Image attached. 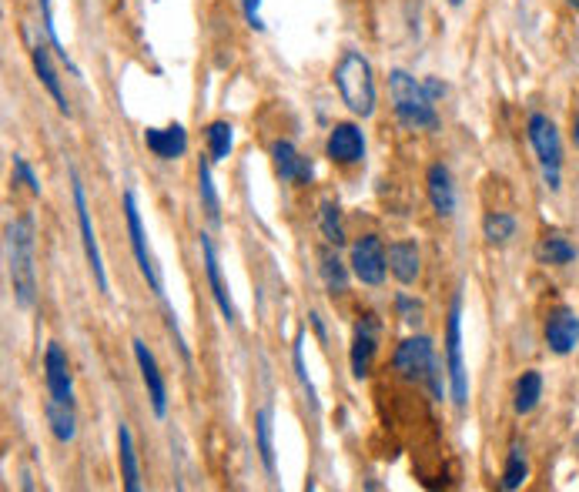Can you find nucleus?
Segmentation results:
<instances>
[{
    "instance_id": "nucleus-29",
    "label": "nucleus",
    "mask_w": 579,
    "mask_h": 492,
    "mask_svg": "<svg viewBox=\"0 0 579 492\" xmlns=\"http://www.w3.org/2000/svg\"><path fill=\"white\" fill-rule=\"evenodd\" d=\"M322 278H325V288L332 295L345 292V285H349V272H345V265H342L339 255L322 252Z\"/></svg>"
},
{
    "instance_id": "nucleus-3",
    "label": "nucleus",
    "mask_w": 579,
    "mask_h": 492,
    "mask_svg": "<svg viewBox=\"0 0 579 492\" xmlns=\"http://www.w3.org/2000/svg\"><path fill=\"white\" fill-rule=\"evenodd\" d=\"M389 91H392L395 118H399L405 128H412V131H432V128H439V118H436V108H432L429 91L422 88V84H419L412 74L392 71V74H389Z\"/></svg>"
},
{
    "instance_id": "nucleus-19",
    "label": "nucleus",
    "mask_w": 579,
    "mask_h": 492,
    "mask_svg": "<svg viewBox=\"0 0 579 492\" xmlns=\"http://www.w3.org/2000/svg\"><path fill=\"white\" fill-rule=\"evenodd\" d=\"M426 185H429V201H432V208H436V215L452 218V211H456V185H452V175L446 164H432L426 175Z\"/></svg>"
},
{
    "instance_id": "nucleus-30",
    "label": "nucleus",
    "mask_w": 579,
    "mask_h": 492,
    "mask_svg": "<svg viewBox=\"0 0 579 492\" xmlns=\"http://www.w3.org/2000/svg\"><path fill=\"white\" fill-rule=\"evenodd\" d=\"M526 479H529L526 456H523V449H519V446H513V449H509L506 469H503V489H506V492H513V489H519V486H523Z\"/></svg>"
},
{
    "instance_id": "nucleus-15",
    "label": "nucleus",
    "mask_w": 579,
    "mask_h": 492,
    "mask_svg": "<svg viewBox=\"0 0 579 492\" xmlns=\"http://www.w3.org/2000/svg\"><path fill=\"white\" fill-rule=\"evenodd\" d=\"M201 258H205V275H208V288H211V298H215V305L221 308V315H225L228 325H235V302H231L228 295V285L225 278H221V265H218V252L215 245H211L208 235H201Z\"/></svg>"
},
{
    "instance_id": "nucleus-34",
    "label": "nucleus",
    "mask_w": 579,
    "mask_h": 492,
    "mask_svg": "<svg viewBox=\"0 0 579 492\" xmlns=\"http://www.w3.org/2000/svg\"><path fill=\"white\" fill-rule=\"evenodd\" d=\"M399 315L405 325H422V315H426V308L422 302H412L409 295H399Z\"/></svg>"
},
{
    "instance_id": "nucleus-11",
    "label": "nucleus",
    "mask_w": 579,
    "mask_h": 492,
    "mask_svg": "<svg viewBox=\"0 0 579 492\" xmlns=\"http://www.w3.org/2000/svg\"><path fill=\"white\" fill-rule=\"evenodd\" d=\"M375 352H379V318H375V315H362L359 322H355L352 352H349V365H352L355 379H365V375L372 372Z\"/></svg>"
},
{
    "instance_id": "nucleus-8",
    "label": "nucleus",
    "mask_w": 579,
    "mask_h": 492,
    "mask_svg": "<svg viewBox=\"0 0 579 492\" xmlns=\"http://www.w3.org/2000/svg\"><path fill=\"white\" fill-rule=\"evenodd\" d=\"M71 191H74V211H77V231H81V245H84V255H88V265H91V275L98 282V292L101 295H111V282H108V272H104V258H101V248H98V235H94V225H91V208H88V195H84V185L81 178L71 171Z\"/></svg>"
},
{
    "instance_id": "nucleus-24",
    "label": "nucleus",
    "mask_w": 579,
    "mask_h": 492,
    "mask_svg": "<svg viewBox=\"0 0 579 492\" xmlns=\"http://www.w3.org/2000/svg\"><path fill=\"white\" fill-rule=\"evenodd\" d=\"M205 138H208L211 161H215V164L228 161L231 148H235V128H231L228 121H211L208 131H205Z\"/></svg>"
},
{
    "instance_id": "nucleus-28",
    "label": "nucleus",
    "mask_w": 579,
    "mask_h": 492,
    "mask_svg": "<svg viewBox=\"0 0 579 492\" xmlns=\"http://www.w3.org/2000/svg\"><path fill=\"white\" fill-rule=\"evenodd\" d=\"M539 258L546 265H569L576 258V248L563 235H546V241L539 245Z\"/></svg>"
},
{
    "instance_id": "nucleus-25",
    "label": "nucleus",
    "mask_w": 579,
    "mask_h": 492,
    "mask_svg": "<svg viewBox=\"0 0 579 492\" xmlns=\"http://www.w3.org/2000/svg\"><path fill=\"white\" fill-rule=\"evenodd\" d=\"M198 195H201V205H205V215L211 225L221 221V201H218V191L211 185V164L201 158L198 161Z\"/></svg>"
},
{
    "instance_id": "nucleus-10",
    "label": "nucleus",
    "mask_w": 579,
    "mask_h": 492,
    "mask_svg": "<svg viewBox=\"0 0 579 492\" xmlns=\"http://www.w3.org/2000/svg\"><path fill=\"white\" fill-rule=\"evenodd\" d=\"M395 369H399L405 379H422L426 382L429 369L436 365V349H432L429 335H412V339L399 342L395 349Z\"/></svg>"
},
{
    "instance_id": "nucleus-12",
    "label": "nucleus",
    "mask_w": 579,
    "mask_h": 492,
    "mask_svg": "<svg viewBox=\"0 0 579 492\" xmlns=\"http://www.w3.org/2000/svg\"><path fill=\"white\" fill-rule=\"evenodd\" d=\"M134 362H138V369H141V382H144V389H148V399H151V409H154V416L164 419L168 416V385H164V375L158 369V359L151 355V349L144 345L141 339H134Z\"/></svg>"
},
{
    "instance_id": "nucleus-9",
    "label": "nucleus",
    "mask_w": 579,
    "mask_h": 492,
    "mask_svg": "<svg viewBox=\"0 0 579 492\" xmlns=\"http://www.w3.org/2000/svg\"><path fill=\"white\" fill-rule=\"evenodd\" d=\"M352 275L359 278L362 285H382L385 282V268H389V252H385L382 238L365 235L352 245Z\"/></svg>"
},
{
    "instance_id": "nucleus-5",
    "label": "nucleus",
    "mask_w": 579,
    "mask_h": 492,
    "mask_svg": "<svg viewBox=\"0 0 579 492\" xmlns=\"http://www.w3.org/2000/svg\"><path fill=\"white\" fill-rule=\"evenodd\" d=\"M529 131V144H533L539 168H543L546 188L559 191L563 188V144H559V131L556 124L546 118V114H533L526 124Z\"/></svg>"
},
{
    "instance_id": "nucleus-38",
    "label": "nucleus",
    "mask_w": 579,
    "mask_h": 492,
    "mask_svg": "<svg viewBox=\"0 0 579 492\" xmlns=\"http://www.w3.org/2000/svg\"><path fill=\"white\" fill-rule=\"evenodd\" d=\"M449 4H452V7H459V4H462V0H449Z\"/></svg>"
},
{
    "instance_id": "nucleus-6",
    "label": "nucleus",
    "mask_w": 579,
    "mask_h": 492,
    "mask_svg": "<svg viewBox=\"0 0 579 492\" xmlns=\"http://www.w3.org/2000/svg\"><path fill=\"white\" fill-rule=\"evenodd\" d=\"M446 369H449V389L456 409L469 405V375L462 362V295L452 298L449 322H446Z\"/></svg>"
},
{
    "instance_id": "nucleus-14",
    "label": "nucleus",
    "mask_w": 579,
    "mask_h": 492,
    "mask_svg": "<svg viewBox=\"0 0 579 492\" xmlns=\"http://www.w3.org/2000/svg\"><path fill=\"white\" fill-rule=\"evenodd\" d=\"M579 342V315L573 308H556L546 318V345L556 355H569Z\"/></svg>"
},
{
    "instance_id": "nucleus-35",
    "label": "nucleus",
    "mask_w": 579,
    "mask_h": 492,
    "mask_svg": "<svg viewBox=\"0 0 579 492\" xmlns=\"http://www.w3.org/2000/svg\"><path fill=\"white\" fill-rule=\"evenodd\" d=\"M238 4H241V11H245L248 27H255V31H265V21H262V14H258L262 0H238Z\"/></svg>"
},
{
    "instance_id": "nucleus-23",
    "label": "nucleus",
    "mask_w": 579,
    "mask_h": 492,
    "mask_svg": "<svg viewBox=\"0 0 579 492\" xmlns=\"http://www.w3.org/2000/svg\"><path fill=\"white\" fill-rule=\"evenodd\" d=\"M539 399H543V375H539L536 369L523 372V379L516 382V412L519 416H529V412L536 409Z\"/></svg>"
},
{
    "instance_id": "nucleus-26",
    "label": "nucleus",
    "mask_w": 579,
    "mask_h": 492,
    "mask_svg": "<svg viewBox=\"0 0 579 492\" xmlns=\"http://www.w3.org/2000/svg\"><path fill=\"white\" fill-rule=\"evenodd\" d=\"M482 231H486L492 245H506V241L516 235V218L506 215V211H492V215H486V221H482Z\"/></svg>"
},
{
    "instance_id": "nucleus-22",
    "label": "nucleus",
    "mask_w": 579,
    "mask_h": 492,
    "mask_svg": "<svg viewBox=\"0 0 579 492\" xmlns=\"http://www.w3.org/2000/svg\"><path fill=\"white\" fill-rule=\"evenodd\" d=\"M118 462H121V479H124V489L128 492H138L141 489V469H138V456H134V439H131V429L118 426Z\"/></svg>"
},
{
    "instance_id": "nucleus-33",
    "label": "nucleus",
    "mask_w": 579,
    "mask_h": 492,
    "mask_svg": "<svg viewBox=\"0 0 579 492\" xmlns=\"http://www.w3.org/2000/svg\"><path fill=\"white\" fill-rule=\"evenodd\" d=\"M14 181L27 185V191H31V195H41V178L34 175V168L21 158V154H14Z\"/></svg>"
},
{
    "instance_id": "nucleus-4",
    "label": "nucleus",
    "mask_w": 579,
    "mask_h": 492,
    "mask_svg": "<svg viewBox=\"0 0 579 492\" xmlns=\"http://www.w3.org/2000/svg\"><path fill=\"white\" fill-rule=\"evenodd\" d=\"M335 88H339L345 108L359 118H372L375 114V77L372 64L365 61L359 51H345V57L335 67Z\"/></svg>"
},
{
    "instance_id": "nucleus-32",
    "label": "nucleus",
    "mask_w": 579,
    "mask_h": 492,
    "mask_svg": "<svg viewBox=\"0 0 579 492\" xmlns=\"http://www.w3.org/2000/svg\"><path fill=\"white\" fill-rule=\"evenodd\" d=\"M292 359H295V375H298V382H302V389H305V395H308V402H312V409H318L315 385H312V379H308V369H305V332H298L295 349H292Z\"/></svg>"
},
{
    "instance_id": "nucleus-18",
    "label": "nucleus",
    "mask_w": 579,
    "mask_h": 492,
    "mask_svg": "<svg viewBox=\"0 0 579 492\" xmlns=\"http://www.w3.org/2000/svg\"><path fill=\"white\" fill-rule=\"evenodd\" d=\"M31 61H34L37 77H41L44 91L54 98L57 111H61L64 118H71V114H74V111H71V101H67V94H64V88H61V77H57L54 64H51V54H47V47H44V44H31Z\"/></svg>"
},
{
    "instance_id": "nucleus-16",
    "label": "nucleus",
    "mask_w": 579,
    "mask_h": 492,
    "mask_svg": "<svg viewBox=\"0 0 579 492\" xmlns=\"http://www.w3.org/2000/svg\"><path fill=\"white\" fill-rule=\"evenodd\" d=\"M272 161H275L278 178L292 181V185H308V181L315 178L312 161L302 158V154L295 151L292 141H275V144H272Z\"/></svg>"
},
{
    "instance_id": "nucleus-17",
    "label": "nucleus",
    "mask_w": 579,
    "mask_h": 492,
    "mask_svg": "<svg viewBox=\"0 0 579 492\" xmlns=\"http://www.w3.org/2000/svg\"><path fill=\"white\" fill-rule=\"evenodd\" d=\"M144 144L154 158L161 161H178L188 151V131L181 124H168V128H148L144 131Z\"/></svg>"
},
{
    "instance_id": "nucleus-21",
    "label": "nucleus",
    "mask_w": 579,
    "mask_h": 492,
    "mask_svg": "<svg viewBox=\"0 0 579 492\" xmlns=\"http://www.w3.org/2000/svg\"><path fill=\"white\" fill-rule=\"evenodd\" d=\"M275 409L265 405V409L255 412V446L258 456H262V466L268 469V476H275Z\"/></svg>"
},
{
    "instance_id": "nucleus-37",
    "label": "nucleus",
    "mask_w": 579,
    "mask_h": 492,
    "mask_svg": "<svg viewBox=\"0 0 579 492\" xmlns=\"http://www.w3.org/2000/svg\"><path fill=\"white\" fill-rule=\"evenodd\" d=\"M573 144H576V148H579V114H576V118H573Z\"/></svg>"
},
{
    "instance_id": "nucleus-27",
    "label": "nucleus",
    "mask_w": 579,
    "mask_h": 492,
    "mask_svg": "<svg viewBox=\"0 0 579 492\" xmlns=\"http://www.w3.org/2000/svg\"><path fill=\"white\" fill-rule=\"evenodd\" d=\"M318 221H322V235L328 245H345V228H342V215L335 201H322V211H318Z\"/></svg>"
},
{
    "instance_id": "nucleus-31",
    "label": "nucleus",
    "mask_w": 579,
    "mask_h": 492,
    "mask_svg": "<svg viewBox=\"0 0 579 492\" xmlns=\"http://www.w3.org/2000/svg\"><path fill=\"white\" fill-rule=\"evenodd\" d=\"M41 4V17H44V34H47V41H51V47L57 51V57L71 67V71L81 77V71L74 67V61H71V54H67V47H64V41H61V34H57V24H54V11H51V0H37Z\"/></svg>"
},
{
    "instance_id": "nucleus-1",
    "label": "nucleus",
    "mask_w": 579,
    "mask_h": 492,
    "mask_svg": "<svg viewBox=\"0 0 579 492\" xmlns=\"http://www.w3.org/2000/svg\"><path fill=\"white\" fill-rule=\"evenodd\" d=\"M44 382H47V422L57 442H71L77 436L74 419V382H71V362L57 342L47 345L44 352Z\"/></svg>"
},
{
    "instance_id": "nucleus-7",
    "label": "nucleus",
    "mask_w": 579,
    "mask_h": 492,
    "mask_svg": "<svg viewBox=\"0 0 579 492\" xmlns=\"http://www.w3.org/2000/svg\"><path fill=\"white\" fill-rule=\"evenodd\" d=\"M124 205V221H128V235H131V248H134V262H138V272L141 278L148 282V288L158 298H164V285H161V275H158V265L151 258V248H148V231L141 225V211H138V198L134 191H124L121 198Z\"/></svg>"
},
{
    "instance_id": "nucleus-36",
    "label": "nucleus",
    "mask_w": 579,
    "mask_h": 492,
    "mask_svg": "<svg viewBox=\"0 0 579 492\" xmlns=\"http://www.w3.org/2000/svg\"><path fill=\"white\" fill-rule=\"evenodd\" d=\"M426 382H429V389H432V395H436V399H446V379H442V365H439V359H436V365H432V369H429Z\"/></svg>"
},
{
    "instance_id": "nucleus-20",
    "label": "nucleus",
    "mask_w": 579,
    "mask_h": 492,
    "mask_svg": "<svg viewBox=\"0 0 579 492\" xmlns=\"http://www.w3.org/2000/svg\"><path fill=\"white\" fill-rule=\"evenodd\" d=\"M389 268L402 285H412L422 272L419 248L412 245V241H395V245H389Z\"/></svg>"
},
{
    "instance_id": "nucleus-13",
    "label": "nucleus",
    "mask_w": 579,
    "mask_h": 492,
    "mask_svg": "<svg viewBox=\"0 0 579 492\" xmlns=\"http://www.w3.org/2000/svg\"><path fill=\"white\" fill-rule=\"evenodd\" d=\"M325 154L339 164H355L365 158V138L355 124H335L328 131V141H325Z\"/></svg>"
},
{
    "instance_id": "nucleus-2",
    "label": "nucleus",
    "mask_w": 579,
    "mask_h": 492,
    "mask_svg": "<svg viewBox=\"0 0 579 492\" xmlns=\"http://www.w3.org/2000/svg\"><path fill=\"white\" fill-rule=\"evenodd\" d=\"M4 252H7V275H11L14 298L21 308H34L37 298V272H34V221L21 215L7 221L4 231Z\"/></svg>"
}]
</instances>
